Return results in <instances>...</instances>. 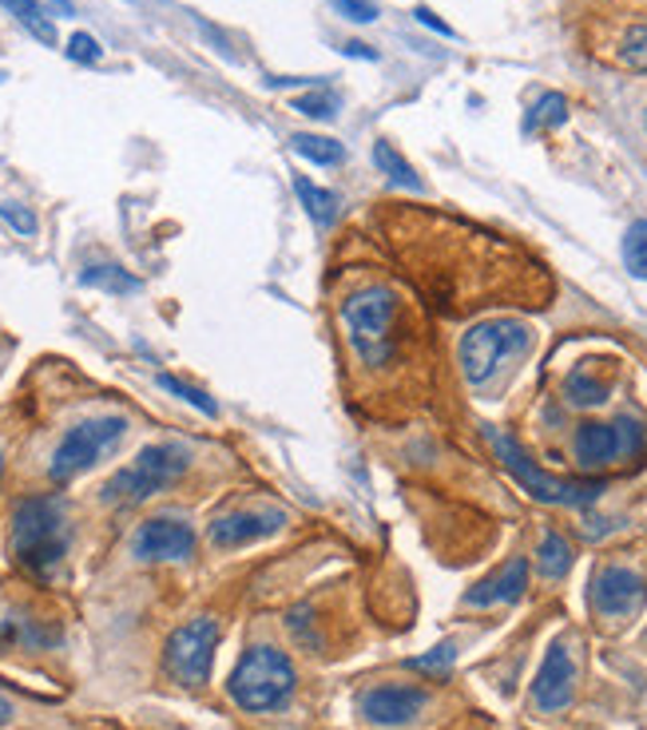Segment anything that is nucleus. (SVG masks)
<instances>
[{
    "label": "nucleus",
    "instance_id": "obj_1",
    "mask_svg": "<svg viewBox=\"0 0 647 730\" xmlns=\"http://www.w3.org/2000/svg\"><path fill=\"white\" fill-rule=\"evenodd\" d=\"M398 322L401 298L389 287H366L342 302L346 342L362 369H381L389 357L398 354Z\"/></svg>",
    "mask_w": 647,
    "mask_h": 730
},
{
    "label": "nucleus",
    "instance_id": "obj_2",
    "mask_svg": "<svg viewBox=\"0 0 647 730\" xmlns=\"http://www.w3.org/2000/svg\"><path fill=\"white\" fill-rule=\"evenodd\" d=\"M68 516L56 496H24L12 508V556L24 572L32 576H52L56 563L68 552Z\"/></svg>",
    "mask_w": 647,
    "mask_h": 730
},
{
    "label": "nucleus",
    "instance_id": "obj_3",
    "mask_svg": "<svg viewBox=\"0 0 647 730\" xmlns=\"http://www.w3.org/2000/svg\"><path fill=\"white\" fill-rule=\"evenodd\" d=\"M294 687H299L294 663L287 659V652L270 647V643H255V647H247L227 679L230 702L250 715L282 711V707L290 702V695H294Z\"/></svg>",
    "mask_w": 647,
    "mask_h": 730
},
{
    "label": "nucleus",
    "instance_id": "obj_4",
    "mask_svg": "<svg viewBox=\"0 0 647 730\" xmlns=\"http://www.w3.org/2000/svg\"><path fill=\"white\" fill-rule=\"evenodd\" d=\"M488 444H493V453L497 461L505 464V473L525 489L532 501L540 504H560V508H587V504H596V496L604 493V481H564V476H552L544 473L532 457L520 449L513 437L497 433V429H488Z\"/></svg>",
    "mask_w": 647,
    "mask_h": 730
},
{
    "label": "nucleus",
    "instance_id": "obj_5",
    "mask_svg": "<svg viewBox=\"0 0 647 730\" xmlns=\"http://www.w3.org/2000/svg\"><path fill=\"white\" fill-rule=\"evenodd\" d=\"M532 346V330L525 322L513 318H497V322H477L461 337V374L468 385H485L488 377H497L500 365H508L513 357H520Z\"/></svg>",
    "mask_w": 647,
    "mask_h": 730
},
{
    "label": "nucleus",
    "instance_id": "obj_6",
    "mask_svg": "<svg viewBox=\"0 0 647 730\" xmlns=\"http://www.w3.org/2000/svg\"><path fill=\"white\" fill-rule=\"evenodd\" d=\"M187 464H191V457L180 444H171V441L148 444V449H140V457H136L128 469H120V473L104 484V501H111V504L148 501V496L163 493L168 484L180 481V476L187 473Z\"/></svg>",
    "mask_w": 647,
    "mask_h": 730
},
{
    "label": "nucleus",
    "instance_id": "obj_7",
    "mask_svg": "<svg viewBox=\"0 0 647 730\" xmlns=\"http://www.w3.org/2000/svg\"><path fill=\"white\" fill-rule=\"evenodd\" d=\"M647 449V425L639 417L624 414L616 421H584L572 437V453L580 469H607L616 461H632Z\"/></svg>",
    "mask_w": 647,
    "mask_h": 730
},
{
    "label": "nucleus",
    "instance_id": "obj_8",
    "mask_svg": "<svg viewBox=\"0 0 647 730\" xmlns=\"http://www.w3.org/2000/svg\"><path fill=\"white\" fill-rule=\"evenodd\" d=\"M123 433H128V421H123V417H91V421H80L76 429L64 433L61 444H56V453H52V464H48V481L52 484L76 481V476L88 473L108 449H116Z\"/></svg>",
    "mask_w": 647,
    "mask_h": 730
},
{
    "label": "nucleus",
    "instance_id": "obj_9",
    "mask_svg": "<svg viewBox=\"0 0 647 730\" xmlns=\"http://www.w3.org/2000/svg\"><path fill=\"white\" fill-rule=\"evenodd\" d=\"M215 647H219V623L211 615H195L191 623L175 627L163 643V672L180 687H203L211 679V663H215Z\"/></svg>",
    "mask_w": 647,
    "mask_h": 730
},
{
    "label": "nucleus",
    "instance_id": "obj_10",
    "mask_svg": "<svg viewBox=\"0 0 647 730\" xmlns=\"http://www.w3.org/2000/svg\"><path fill=\"white\" fill-rule=\"evenodd\" d=\"M131 552L143 563H168V560H187L195 552V528L175 516H151L140 524V533L131 540Z\"/></svg>",
    "mask_w": 647,
    "mask_h": 730
},
{
    "label": "nucleus",
    "instance_id": "obj_11",
    "mask_svg": "<svg viewBox=\"0 0 647 730\" xmlns=\"http://www.w3.org/2000/svg\"><path fill=\"white\" fill-rule=\"evenodd\" d=\"M592 608H596L604 620H627L636 615L647 600V583L644 576H636L632 568H604L592 580V592H587Z\"/></svg>",
    "mask_w": 647,
    "mask_h": 730
},
{
    "label": "nucleus",
    "instance_id": "obj_12",
    "mask_svg": "<svg viewBox=\"0 0 647 730\" xmlns=\"http://www.w3.org/2000/svg\"><path fill=\"white\" fill-rule=\"evenodd\" d=\"M429 695L421 687H409V683H381L374 691H366L358 699V711L366 715L374 727H406L425 711Z\"/></svg>",
    "mask_w": 647,
    "mask_h": 730
},
{
    "label": "nucleus",
    "instance_id": "obj_13",
    "mask_svg": "<svg viewBox=\"0 0 647 730\" xmlns=\"http://www.w3.org/2000/svg\"><path fill=\"white\" fill-rule=\"evenodd\" d=\"M572 691H576V659L568 652V643L557 640L548 647L537 679H532V702H537L544 715H557L572 702Z\"/></svg>",
    "mask_w": 647,
    "mask_h": 730
},
{
    "label": "nucleus",
    "instance_id": "obj_14",
    "mask_svg": "<svg viewBox=\"0 0 647 730\" xmlns=\"http://www.w3.org/2000/svg\"><path fill=\"white\" fill-rule=\"evenodd\" d=\"M279 528H282V513H267V508L227 513L211 524V544H215V548H247V544L274 536Z\"/></svg>",
    "mask_w": 647,
    "mask_h": 730
},
{
    "label": "nucleus",
    "instance_id": "obj_15",
    "mask_svg": "<svg viewBox=\"0 0 647 730\" xmlns=\"http://www.w3.org/2000/svg\"><path fill=\"white\" fill-rule=\"evenodd\" d=\"M528 592V560L513 556V560L493 572L488 580H481L473 592L465 595V608H497V603H517Z\"/></svg>",
    "mask_w": 647,
    "mask_h": 730
},
{
    "label": "nucleus",
    "instance_id": "obj_16",
    "mask_svg": "<svg viewBox=\"0 0 647 730\" xmlns=\"http://www.w3.org/2000/svg\"><path fill=\"white\" fill-rule=\"evenodd\" d=\"M564 394L572 405H580V409H587V405H604L607 394H612V377L596 374L592 369V362L580 365V369H572L564 382Z\"/></svg>",
    "mask_w": 647,
    "mask_h": 730
},
{
    "label": "nucleus",
    "instance_id": "obj_17",
    "mask_svg": "<svg viewBox=\"0 0 647 730\" xmlns=\"http://www.w3.org/2000/svg\"><path fill=\"white\" fill-rule=\"evenodd\" d=\"M294 195L302 198V207H306V215L319 223V227H330L334 218H338V195L326 187H319L314 179L306 175H294Z\"/></svg>",
    "mask_w": 647,
    "mask_h": 730
},
{
    "label": "nucleus",
    "instance_id": "obj_18",
    "mask_svg": "<svg viewBox=\"0 0 647 730\" xmlns=\"http://www.w3.org/2000/svg\"><path fill=\"white\" fill-rule=\"evenodd\" d=\"M4 9L12 12V17L21 20L24 29L32 32V36L41 40V44H56V24H52V17H48V9L44 4H36V0H0Z\"/></svg>",
    "mask_w": 647,
    "mask_h": 730
},
{
    "label": "nucleus",
    "instance_id": "obj_19",
    "mask_svg": "<svg viewBox=\"0 0 647 730\" xmlns=\"http://www.w3.org/2000/svg\"><path fill=\"white\" fill-rule=\"evenodd\" d=\"M537 563H540V576L564 580L568 568H572V544L560 533H544V540H540V548H537Z\"/></svg>",
    "mask_w": 647,
    "mask_h": 730
},
{
    "label": "nucleus",
    "instance_id": "obj_20",
    "mask_svg": "<svg viewBox=\"0 0 647 730\" xmlns=\"http://www.w3.org/2000/svg\"><path fill=\"white\" fill-rule=\"evenodd\" d=\"M290 148H294V155H302L306 163H319V168H334V163H342V143L330 136H290Z\"/></svg>",
    "mask_w": 647,
    "mask_h": 730
},
{
    "label": "nucleus",
    "instance_id": "obj_21",
    "mask_svg": "<svg viewBox=\"0 0 647 730\" xmlns=\"http://www.w3.org/2000/svg\"><path fill=\"white\" fill-rule=\"evenodd\" d=\"M80 287H96V290H108V294H136L140 290V278L128 275L123 267H88L80 275Z\"/></svg>",
    "mask_w": 647,
    "mask_h": 730
},
{
    "label": "nucleus",
    "instance_id": "obj_22",
    "mask_svg": "<svg viewBox=\"0 0 647 730\" xmlns=\"http://www.w3.org/2000/svg\"><path fill=\"white\" fill-rule=\"evenodd\" d=\"M624 267L647 282V218H636L624 230Z\"/></svg>",
    "mask_w": 647,
    "mask_h": 730
},
{
    "label": "nucleus",
    "instance_id": "obj_23",
    "mask_svg": "<svg viewBox=\"0 0 647 730\" xmlns=\"http://www.w3.org/2000/svg\"><path fill=\"white\" fill-rule=\"evenodd\" d=\"M568 119V104L560 92H548V96H540L537 104H532V111H528L525 128L528 131H540V128H560Z\"/></svg>",
    "mask_w": 647,
    "mask_h": 730
},
{
    "label": "nucleus",
    "instance_id": "obj_24",
    "mask_svg": "<svg viewBox=\"0 0 647 730\" xmlns=\"http://www.w3.org/2000/svg\"><path fill=\"white\" fill-rule=\"evenodd\" d=\"M374 163H378V168L386 171V175L393 179V183H406V187L421 191V179H418V171L409 168L406 159H401L398 151L389 148V143H378V148H374Z\"/></svg>",
    "mask_w": 647,
    "mask_h": 730
},
{
    "label": "nucleus",
    "instance_id": "obj_25",
    "mask_svg": "<svg viewBox=\"0 0 647 730\" xmlns=\"http://www.w3.org/2000/svg\"><path fill=\"white\" fill-rule=\"evenodd\" d=\"M453 663H457V647H453V643H438L433 652L409 659V667L421 675H433V679H445V675L453 672Z\"/></svg>",
    "mask_w": 647,
    "mask_h": 730
},
{
    "label": "nucleus",
    "instance_id": "obj_26",
    "mask_svg": "<svg viewBox=\"0 0 647 730\" xmlns=\"http://www.w3.org/2000/svg\"><path fill=\"white\" fill-rule=\"evenodd\" d=\"M160 389L163 394H171V397H183L187 405H195L200 414H207V417H215L219 414V405L211 401L203 389H195V385H187V382H180V377H171V374H160Z\"/></svg>",
    "mask_w": 647,
    "mask_h": 730
},
{
    "label": "nucleus",
    "instance_id": "obj_27",
    "mask_svg": "<svg viewBox=\"0 0 647 730\" xmlns=\"http://www.w3.org/2000/svg\"><path fill=\"white\" fill-rule=\"evenodd\" d=\"M294 111H302V116H310V119H334L338 116V96L330 88H314L294 99Z\"/></svg>",
    "mask_w": 647,
    "mask_h": 730
},
{
    "label": "nucleus",
    "instance_id": "obj_28",
    "mask_svg": "<svg viewBox=\"0 0 647 730\" xmlns=\"http://www.w3.org/2000/svg\"><path fill=\"white\" fill-rule=\"evenodd\" d=\"M619 60L627 68L647 72V24H632L624 32V44H619Z\"/></svg>",
    "mask_w": 647,
    "mask_h": 730
},
{
    "label": "nucleus",
    "instance_id": "obj_29",
    "mask_svg": "<svg viewBox=\"0 0 647 730\" xmlns=\"http://www.w3.org/2000/svg\"><path fill=\"white\" fill-rule=\"evenodd\" d=\"M0 218H4L17 235H24V238L36 235V215H32L24 203H0Z\"/></svg>",
    "mask_w": 647,
    "mask_h": 730
},
{
    "label": "nucleus",
    "instance_id": "obj_30",
    "mask_svg": "<svg viewBox=\"0 0 647 730\" xmlns=\"http://www.w3.org/2000/svg\"><path fill=\"white\" fill-rule=\"evenodd\" d=\"M100 56H104V49L88 32H76V36L68 40V60H76V64H96Z\"/></svg>",
    "mask_w": 647,
    "mask_h": 730
},
{
    "label": "nucleus",
    "instance_id": "obj_31",
    "mask_svg": "<svg viewBox=\"0 0 647 730\" xmlns=\"http://www.w3.org/2000/svg\"><path fill=\"white\" fill-rule=\"evenodd\" d=\"M338 17L354 20V24H369V20H378V4H369V0H330Z\"/></svg>",
    "mask_w": 647,
    "mask_h": 730
},
{
    "label": "nucleus",
    "instance_id": "obj_32",
    "mask_svg": "<svg viewBox=\"0 0 647 730\" xmlns=\"http://www.w3.org/2000/svg\"><path fill=\"white\" fill-rule=\"evenodd\" d=\"M413 17H418V20H421V24H425V29H433V32H441V36H453V29H449L445 20H438V17H433V12H429V9H418V12H413Z\"/></svg>",
    "mask_w": 647,
    "mask_h": 730
},
{
    "label": "nucleus",
    "instance_id": "obj_33",
    "mask_svg": "<svg viewBox=\"0 0 647 730\" xmlns=\"http://www.w3.org/2000/svg\"><path fill=\"white\" fill-rule=\"evenodd\" d=\"M346 56H354V60H378V52L369 49V44H362V40H349Z\"/></svg>",
    "mask_w": 647,
    "mask_h": 730
},
{
    "label": "nucleus",
    "instance_id": "obj_34",
    "mask_svg": "<svg viewBox=\"0 0 647 730\" xmlns=\"http://www.w3.org/2000/svg\"><path fill=\"white\" fill-rule=\"evenodd\" d=\"M9 722H12V702L0 695V727H9Z\"/></svg>",
    "mask_w": 647,
    "mask_h": 730
},
{
    "label": "nucleus",
    "instance_id": "obj_35",
    "mask_svg": "<svg viewBox=\"0 0 647 730\" xmlns=\"http://www.w3.org/2000/svg\"><path fill=\"white\" fill-rule=\"evenodd\" d=\"M0 481H4V457H0Z\"/></svg>",
    "mask_w": 647,
    "mask_h": 730
},
{
    "label": "nucleus",
    "instance_id": "obj_36",
    "mask_svg": "<svg viewBox=\"0 0 647 730\" xmlns=\"http://www.w3.org/2000/svg\"><path fill=\"white\" fill-rule=\"evenodd\" d=\"M644 128H647V116H644Z\"/></svg>",
    "mask_w": 647,
    "mask_h": 730
}]
</instances>
